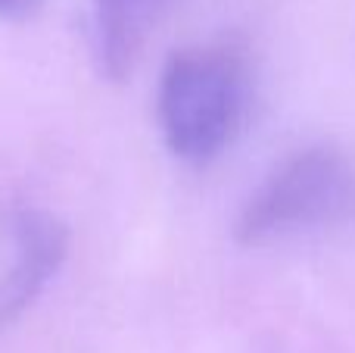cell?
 Here are the masks:
<instances>
[{"label":"cell","instance_id":"6da1fadb","mask_svg":"<svg viewBox=\"0 0 355 353\" xmlns=\"http://www.w3.org/2000/svg\"><path fill=\"white\" fill-rule=\"evenodd\" d=\"M250 60L231 44H190L162 63L156 129L184 166H209L237 144L252 113Z\"/></svg>","mask_w":355,"mask_h":353},{"label":"cell","instance_id":"7a4b0ae2","mask_svg":"<svg viewBox=\"0 0 355 353\" xmlns=\"http://www.w3.org/2000/svg\"><path fill=\"white\" fill-rule=\"evenodd\" d=\"M355 225V160L337 144L290 150L246 194L234 219L243 247H271Z\"/></svg>","mask_w":355,"mask_h":353},{"label":"cell","instance_id":"3957f363","mask_svg":"<svg viewBox=\"0 0 355 353\" xmlns=\"http://www.w3.org/2000/svg\"><path fill=\"white\" fill-rule=\"evenodd\" d=\"M69 256V229L41 206L0 213V335L12 329L60 275Z\"/></svg>","mask_w":355,"mask_h":353},{"label":"cell","instance_id":"277c9868","mask_svg":"<svg viewBox=\"0 0 355 353\" xmlns=\"http://www.w3.org/2000/svg\"><path fill=\"white\" fill-rule=\"evenodd\" d=\"M175 0H87L85 41L94 72L122 81Z\"/></svg>","mask_w":355,"mask_h":353},{"label":"cell","instance_id":"5b68a950","mask_svg":"<svg viewBox=\"0 0 355 353\" xmlns=\"http://www.w3.org/2000/svg\"><path fill=\"white\" fill-rule=\"evenodd\" d=\"M41 6V0H0V19H10V22H22L31 19Z\"/></svg>","mask_w":355,"mask_h":353}]
</instances>
